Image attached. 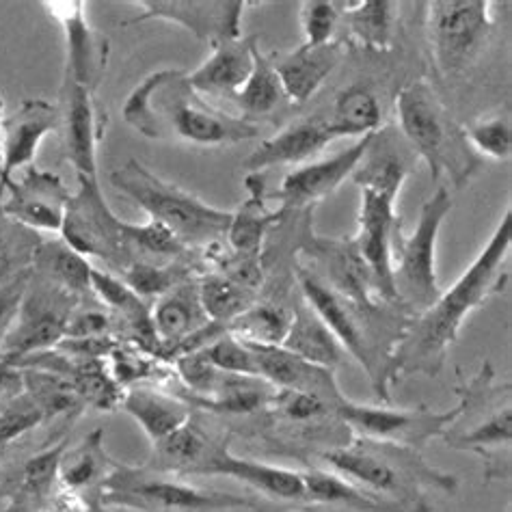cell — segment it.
Wrapping results in <instances>:
<instances>
[{"mask_svg": "<svg viewBox=\"0 0 512 512\" xmlns=\"http://www.w3.org/2000/svg\"><path fill=\"white\" fill-rule=\"evenodd\" d=\"M512 245V214L506 210L484 249L452 288L441 290L439 299L404 325L398 340L387 355L385 387L409 379L413 374L437 376L446 363L448 350L458 340L465 320L487 303L493 294L502 292L508 279L504 264Z\"/></svg>", "mask_w": 512, "mask_h": 512, "instance_id": "obj_1", "label": "cell"}, {"mask_svg": "<svg viewBox=\"0 0 512 512\" xmlns=\"http://www.w3.org/2000/svg\"><path fill=\"white\" fill-rule=\"evenodd\" d=\"M126 124L154 141L223 147L260 137L258 124L214 109L182 70H158L132 89L121 109Z\"/></svg>", "mask_w": 512, "mask_h": 512, "instance_id": "obj_2", "label": "cell"}, {"mask_svg": "<svg viewBox=\"0 0 512 512\" xmlns=\"http://www.w3.org/2000/svg\"><path fill=\"white\" fill-rule=\"evenodd\" d=\"M327 469L350 480L381 500L398 504L409 512H430L424 489L454 493L458 480L437 467H430L422 454L394 443L355 437L346 446L320 454Z\"/></svg>", "mask_w": 512, "mask_h": 512, "instance_id": "obj_3", "label": "cell"}, {"mask_svg": "<svg viewBox=\"0 0 512 512\" xmlns=\"http://www.w3.org/2000/svg\"><path fill=\"white\" fill-rule=\"evenodd\" d=\"M396 113L402 139L426 160L433 180L446 173L456 188L465 186L482 167V158L471 150L463 126L450 117L433 85L413 80L398 91Z\"/></svg>", "mask_w": 512, "mask_h": 512, "instance_id": "obj_4", "label": "cell"}, {"mask_svg": "<svg viewBox=\"0 0 512 512\" xmlns=\"http://www.w3.org/2000/svg\"><path fill=\"white\" fill-rule=\"evenodd\" d=\"M109 180L117 193L134 201L150 221L165 225L188 249H206L227 236L232 212L214 208L184 188L165 182L139 160H128Z\"/></svg>", "mask_w": 512, "mask_h": 512, "instance_id": "obj_5", "label": "cell"}, {"mask_svg": "<svg viewBox=\"0 0 512 512\" xmlns=\"http://www.w3.org/2000/svg\"><path fill=\"white\" fill-rule=\"evenodd\" d=\"M100 504L132 508L141 512H266V502L219 491H206L184 482V478L160 474L150 467L113 463L100 487Z\"/></svg>", "mask_w": 512, "mask_h": 512, "instance_id": "obj_6", "label": "cell"}, {"mask_svg": "<svg viewBox=\"0 0 512 512\" xmlns=\"http://www.w3.org/2000/svg\"><path fill=\"white\" fill-rule=\"evenodd\" d=\"M452 208L448 188L439 186L424 201L413 234L404 236L402 223L396 225L392 236V277L400 307L415 309L420 314L439 299L437 240Z\"/></svg>", "mask_w": 512, "mask_h": 512, "instance_id": "obj_7", "label": "cell"}, {"mask_svg": "<svg viewBox=\"0 0 512 512\" xmlns=\"http://www.w3.org/2000/svg\"><path fill=\"white\" fill-rule=\"evenodd\" d=\"M495 370L487 361L480 372L463 385L480 415L465 428L450 426L441 439L452 450L474 452L487 465L489 478L508 476V454L512 443V409L510 387H495Z\"/></svg>", "mask_w": 512, "mask_h": 512, "instance_id": "obj_8", "label": "cell"}, {"mask_svg": "<svg viewBox=\"0 0 512 512\" xmlns=\"http://www.w3.org/2000/svg\"><path fill=\"white\" fill-rule=\"evenodd\" d=\"M61 238L80 255L100 258L115 271L132 264L126 240V221L106 204L98 178L78 175V191L67 201Z\"/></svg>", "mask_w": 512, "mask_h": 512, "instance_id": "obj_9", "label": "cell"}, {"mask_svg": "<svg viewBox=\"0 0 512 512\" xmlns=\"http://www.w3.org/2000/svg\"><path fill=\"white\" fill-rule=\"evenodd\" d=\"M426 31L441 74L463 72L493 31L489 0H435L426 5Z\"/></svg>", "mask_w": 512, "mask_h": 512, "instance_id": "obj_10", "label": "cell"}, {"mask_svg": "<svg viewBox=\"0 0 512 512\" xmlns=\"http://www.w3.org/2000/svg\"><path fill=\"white\" fill-rule=\"evenodd\" d=\"M78 303L76 296L31 273L18 318L0 346V359L16 363L33 353L57 348Z\"/></svg>", "mask_w": 512, "mask_h": 512, "instance_id": "obj_11", "label": "cell"}, {"mask_svg": "<svg viewBox=\"0 0 512 512\" xmlns=\"http://www.w3.org/2000/svg\"><path fill=\"white\" fill-rule=\"evenodd\" d=\"M458 415H461V404L450 411H433L428 407L389 409L368 407L346 398L338 407V417L355 437L394 443L417 452H422L428 441L446 435Z\"/></svg>", "mask_w": 512, "mask_h": 512, "instance_id": "obj_12", "label": "cell"}, {"mask_svg": "<svg viewBox=\"0 0 512 512\" xmlns=\"http://www.w3.org/2000/svg\"><path fill=\"white\" fill-rule=\"evenodd\" d=\"M296 281H299V288L305 296V305L325 322V327L340 342L344 353H350L353 359L361 363V368L370 376L376 396L383 402H389V394L383 385V363L376 357L374 342L370 340L366 325H363V318L368 314L344 301L338 292H333L305 264H296Z\"/></svg>", "mask_w": 512, "mask_h": 512, "instance_id": "obj_13", "label": "cell"}, {"mask_svg": "<svg viewBox=\"0 0 512 512\" xmlns=\"http://www.w3.org/2000/svg\"><path fill=\"white\" fill-rule=\"evenodd\" d=\"M396 199L398 197L394 195L361 188L359 227L353 238L361 260L372 277L376 299L389 307L400 305L392 277V236L400 223V217L396 214Z\"/></svg>", "mask_w": 512, "mask_h": 512, "instance_id": "obj_14", "label": "cell"}, {"mask_svg": "<svg viewBox=\"0 0 512 512\" xmlns=\"http://www.w3.org/2000/svg\"><path fill=\"white\" fill-rule=\"evenodd\" d=\"M134 5L141 13L128 26L147 20L173 22L210 48L242 37V16L249 7L245 0H137Z\"/></svg>", "mask_w": 512, "mask_h": 512, "instance_id": "obj_15", "label": "cell"}, {"mask_svg": "<svg viewBox=\"0 0 512 512\" xmlns=\"http://www.w3.org/2000/svg\"><path fill=\"white\" fill-rule=\"evenodd\" d=\"M0 184L7 195V199L3 197L7 219L31 232H61L67 201L72 197L61 175L31 165L24 169L20 182L11 178Z\"/></svg>", "mask_w": 512, "mask_h": 512, "instance_id": "obj_16", "label": "cell"}, {"mask_svg": "<svg viewBox=\"0 0 512 512\" xmlns=\"http://www.w3.org/2000/svg\"><path fill=\"white\" fill-rule=\"evenodd\" d=\"M303 253H307L309 258V264H305L309 271L316 273L350 305L366 314L381 312L383 307H387L376 299L372 277L353 238H312Z\"/></svg>", "mask_w": 512, "mask_h": 512, "instance_id": "obj_17", "label": "cell"}, {"mask_svg": "<svg viewBox=\"0 0 512 512\" xmlns=\"http://www.w3.org/2000/svg\"><path fill=\"white\" fill-rule=\"evenodd\" d=\"M65 35L67 74L65 80L96 93L109 63V39L87 24L85 3L80 0H52L44 3Z\"/></svg>", "mask_w": 512, "mask_h": 512, "instance_id": "obj_18", "label": "cell"}, {"mask_svg": "<svg viewBox=\"0 0 512 512\" xmlns=\"http://www.w3.org/2000/svg\"><path fill=\"white\" fill-rule=\"evenodd\" d=\"M370 141L372 134L361 137L348 150H342L331 158L318 160V163H305L303 167L290 171L281 182L279 191L271 195V199L279 201V212L286 214L292 210H303L333 195L359 167Z\"/></svg>", "mask_w": 512, "mask_h": 512, "instance_id": "obj_19", "label": "cell"}, {"mask_svg": "<svg viewBox=\"0 0 512 512\" xmlns=\"http://www.w3.org/2000/svg\"><path fill=\"white\" fill-rule=\"evenodd\" d=\"M199 476L234 478L247 484L251 491L262 495L264 500L292 504V508H301V504L305 502L303 471L251 461V458H240L225 443H217L210 461L201 469Z\"/></svg>", "mask_w": 512, "mask_h": 512, "instance_id": "obj_20", "label": "cell"}, {"mask_svg": "<svg viewBox=\"0 0 512 512\" xmlns=\"http://www.w3.org/2000/svg\"><path fill=\"white\" fill-rule=\"evenodd\" d=\"M249 346L253 350L255 368H258V379L273 389L316 396L331 402L333 407H340L346 400L338 381H335L333 370L314 366L284 346Z\"/></svg>", "mask_w": 512, "mask_h": 512, "instance_id": "obj_21", "label": "cell"}, {"mask_svg": "<svg viewBox=\"0 0 512 512\" xmlns=\"http://www.w3.org/2000/svg\"><path fill=\"white\" fill-rule=\"evenodd\" d=\"M57 128H61L59 106L42 98L24 100L16 113L3 119V126H0V147H3L0 182L11 180L18 169L31 167L39 143L48 132Z\"/></svg>", "mask_w": 512, "mask_h": 512, "instance_id": "obj_22", "label": "cell"}, {"mask_svg": "<svg viewBox=\"0 0 512 512\" xmlns=\"http://www.w3.org/2000/svg\"><path fill=\"white\" fill-rule=\"evenodd\" d=\"M65 154L76 175L98 178V145L104 134L96 93L65 80V111L61 113Z\"/></svg>", "mask_w": 512, "mask_h": 512, "instance_id": "obj_23", "label": "cell"}, {"mask_svg": "<svg viewBox=\"0 0 512 512\" xmlns=\"http://www.w3.org/2000/svg\"><path fill=\"white\" fill-rule=\"evenodd\" d=\"M260 44L258 35L232 39L212 46V55L195 72L186 74L199 96L232 102L236 93L245 87L253 70V50Z\"/></svg>", "mask_w": 512, "mask_h": 512, "instance_id": "obj_24", "label": "cell"}, {"mask_svg": "<svg viewBox=\"0 0 512 512\" xmlns=\"http://www.w3.org/2000/svg\"><path fill=\"white\" fill-rule=\"evenodd\" d=\"M335 139L338 137L331 130L329 117L296 121V124L277 132L275 137L262 141L258 150L247 156L245 169L249 173H262L279 165H305Z\"/></svg>", "mask_w": 512, "mask_h": 512, "instance_id": "obj_25", "label": "cell"}, {"mask_svg": "<svg viewBox=\"0 0 512 512\" xmlns=\"http://www.w3.org/2000/svg\"><path fill=\"white\" fill-rule=\"evenodd\" d=\"M150 318L160 348H171L173 353H180L188 340L212 325L201 307L199 286L193 279L158 296L150 307Z\"/></svg>", "mask_w": 512, "mask_h": 512, "instance_id": "obj_26", "label": "cell"}, {"mask_svg": "<svg viewBox=\"0 0 512 512\" xmlns=\"http://www.w3.org/2000/svg\"><path fill=\"white\" fill-rule=\"evenodd\" d=\"M344 55L346 46L342 42H329L322 46L303 44L284 57L273 55L286 98L294 104H305L333 74Z\"/></svg>", "mask_w": 512, "mask_h": 512, "instance_id": "obj_27", "label": "cell"}, {"mask_svg": "<svg viewBox=\"0 0 512 512\" xmlns=\"http://www.w3.org/2000/svg\"><path fill=\"white\" fill-rule=\"evenodd\" d=\"M303 512H409L398 504L381 500L331 469H307Z\"/></svg>", "mask_w": 512, "mask_h": 512, "instance_id": "obj_28", "label": "cell"}, {"mask_svg": "<svg viewBox=\"0 0 512 512\" xmlns=\"http://www.w3.org/2000/svg\"><path fill=\"white\" fill-rule=\"evenodd\" d=\"M119 409L141 426L152 446L175 433L186 422H191V407L186 400L143 385L126 389Z\"/></svg>", "mask_w": 512, "mask_h": 512, "instance_id": "obj_29", "label": "cell"}, {"mask_svg": "<svg viewBox=\"0 0 512 512\" xmlns=\"http://www.w3.org/2000/svg\"><path fill=\"white\" fill-rule=\"evenodd\" d=\"M91 271L93 266L85 255L72 249L63 238L39 240L35 245L31 273L76 299H85L91 294Z\"/></svg>", "mask_w": 512, "mask_h": 512, "instance_id": "obj_30", "label": "cell"}, {"mask_svg": "<svg viewBox=\"0 0 512 512\" xmlns=\"http://www.w3.org/2000/svg\"><path fill=\"white\" fill-rule=\"evenodd\" d=\"M214 448H217V441H212L193 422H186L163 441L154 443V456L147 467L178 478L199 476Z\"/></svg>", "mask_w": 512, "mask_h": 512, "instance_id": "obj_31", "label": "cell"}, {"mask_svg": "<svg viewBox=\"0 0 512 512\" xmlns=\"http://www.w3.org/2000/svg\"><path fill=\"white\" fill-rule=\"evenodd\" d=\"M245 182L249 199L238 212H232V223H229L225 238L234 255H262L264 236L284 214L266 208L262 173H247Z\"/></svg>", "mask_w": 512, "mask_h": 512, "instance_id": "obj_32", "label": "cell"}, {"mask_svg": "<svg viewBox=\"0 0 512 512\" xmlns=\"http://www.w3.org/2000/svg\"><path fill=\"white\" fill-rule=\"evenodd\" d=\"M281 346L288 348L296 357L327 370L338 368L344 357V348L340 346V342L333 338V333L325 327V322L307 305L292 309V325Z\"/></svg>", "mask_w": 512, "mask_h": 512, "instance_id": "obj_33", "label": "cell"}, {"mask_svg": "<svg viewBox=\"0 0 512 512\" xmlns=\"http://www.w3.org/2000/svg\"><path fill=\"white\" fill-rule=\"evenodd\" d=\"M398 5L389 0H363V3H342L340 22L346 24L350 37L368 50H387L392 46Z\"/></svg>", "mask_w": 512, "mask_h": 512, "instance_id": "obj_34", "label": "cell"}, {"mask_svg": "<svg viewBox=\"0 0 512 512\" xmlns=\"http://www.w3.org/2000/svg\"><path fill=\"white\" fill-rule=\"evenodd\" d=\"M286 93L284 87H281L279 74L275 70L273 57L264 55L260 50V44L253 50V70L251 76L236 96L234 104L242 119H247L253 124V119L271 115L277 106L284 102Z\"/></svg>", "mask_w": 512, "mask_h": 512, "instance_id": "obj_35", "label": "cell"}, {"mask_svg": "<svg viewBox=\"0 0 512 512\" xmlns=\"http://www.w3.org/2000/svg\"><path fill=\"white\" fill-rule=\"evenodd\" d=\"M335 137H368L381 128V104L366 85H350L338 93L329 117Z\"/></svg>", "mask_w": 512, "mask_h": 512, "instance_id": "obj_36", "label": "cell"}, {"mask_svg": "<svg viewBox=\"0 0 512 512\" xmlns=\"http://www.w3.org/2000/svg\"><path fill=\"white\" fill-rule=\"evenodd\" d=\"M292 325V309L275 303H253L238 318L225 327L234 338L258 344V346H281Z\"/></svg>", "mask_w": 512, "mask_h": 512, "instance_id": "obj_37", "label": "cell"}, {"mask_svg": "<svg viewBox=\"0 0 512 512\" xmlns=\"http://www.w3.org/2000/svg\"><path fill=\"white\" fill-rule=\"evenodd\" d=\"M197 286L201 307H204L212 325L227 327L229 322L255 303V292L242 288L225 275H206L204 279L197 281Z\"/></svg>", "mask_w": 512, "mask_h": 512, "instance_id": "obj_38", "label": "cell"}, {"mask_svg": "<svg viewBox=\"0 0 512 512\" xmlns=\"http://www.w3.org/2000/svg\"><path fill=\"white\" fill-rule=\"evenodd\" d=\"M109 463L111 458L106 456L102 448V430H93L76 450L63 452L59 465V480L63 482L67 493L78 495L102 476L104 467Z\"/></svg>", "mask_w": 512, "mask_h": 512, "instance_id": "obj_39", "label": "cell"}, {"mask_svg": "<svg viewBox=\"0 0 512 512\" xmlns=\"http://www.w3.org/2000/svg\"><path fill=\"white\" fill-rule=\"evenodd\" d=\"M126 240L132 255V262L169 264L180 262L188 253V247L175 238L165 225L150 221L145 225L126 223Z\"/></svg>", "mask_w": 512, "mask_h": 512, "instance_id": "obj_40", "label": "cell"}, {"mask_svg": "<svg viewBox=\"0 0 512 512\" xmlns=\"http://www.w3.org/2000/svg\"><path fill=\"white\" fill-rule=\"evenodd\" d=\"M3 197L5 186L0 184V284H5L22 271H29L35 245L39 242V238L31 236V229L5 217Z\"/></svg>", "mask_w": 512, "mask_h": 512, "instance_id": "obj_41", "label": "cell"}, {"mask_svg": "<svg viewBox=\"0 0 512 512\" xmlns=\"http://www.w3.org/2000/svg\"><path fill=\"white\" fill-rule=\"evenodd\" d=\"M119 277L137 292L141 299H158L182 281L191 279V268L180 262L169 264H152V262H132Z\"/></svg>", "mask_w": 512, "mask_h": 512, "instance_id": "obj_42", "label": "cell"}, {"mask_svg": "<svg viewBox=\"0 0 512 512\" xmlns=\"http://www.w3.org/2000/svg\"><path fill=\"white\" fill-rule=\"evenodd\" d=\"M106 359H109L106 366H109L113 379L121 389H130L141 381L160 379V372H165L163 361L134 344L115 346Z\"/></svg>", "mask_w": 512, "mask_h": 512, "instance_id": "obj_43", "label": "cell"}, {"mask_svg": "<svg viewBox=\"0 0 512 512\" xmlns=\"http://www.w3.org/2000/svg\"><path fill=\"white\" fill-rule=\"evenodd\" d=\"M197 353L204 357V361H208L212 368H217L221 372L258 379V368H255L251 346L234 338L232 333L223 331L219 338H214L210 344L197 350Z\"/></svg>", "mask_w": 512, "mask_h": 512, "instance_id": "obj_44", "label": "cell"}, {"mask_svg": "<svg viewBox=\"0 0 512 512\" xmlns=\"http://www.w3.org/2000/svg\"><path fill=\"white\" fill-rule=\"evenodd\" d=\"M467 143L478 156L508 160L512 154V128L506 115L478 119L463 126Z\"/></svg>", "mask_w": 512, "mask_h": 512, "instance_id": "obj_45", "label": "cell"}, {"mask_svg": "<svg viewBox=\"0 0 512 512\" xmlns=\"http://www.w3.org/2000/svg\"><path fill=\"white\" fill-rule=\"evenodd\" d=\"M44 420V411L26 392L0 400V446H7Z\"/></svg>", "mask_w": 512, "mask_h": 512, "instance_id": "obj_46", "label": "cell"}, {"mask_svg": "<svg viewBox=\"0 0 512 512\" xmlns=\"http://www.w3.org/2000/svg\"><path fill=\"white\" fill-rule=\"evenodd\" d=\"M268 407H273L281 420L290 424L316 422L327 415L338 417V407H333L331 402L301 392H284V389H275L271 400H268Z\"/></svg>", "mask_w": 512, "mask_h": 512, "instance_id": "obj_47", "label": "cell"}, {"mask_svg": "<svg viewBox=\"0 0 512 512\" xmlns=\"http://www.w3.org/2000/svg\"><path fill=\"white\" fill-rule=\"evenodd\" d=\"M342 16V3L331 0H305L299 9V22L305 35V44L322 46L333 42V33L338 29Z\"/></svg>", "mask_w": 512, "mask_h": 512, "instance_id": "obj_48", "label": "cell"}, {"mask_svg": "<svg viewBox=\"0 0 512 512\" xmlns=\"http://www.w3.org/2000/svg\"><path fill=\"white\" fill-rule=\"evenodd\" d=\"M113 320L106 314L104 305L96 299V305L74 307V312L67 320L63 340H87V338H104L111 335Z\"/></svg>", "mask_w": 512, "mask_h": 512, "instance_id": "obj_49", "label": "cell"}, {"mask_svg": "<svg viewBox=\"0 0 512 512\" xmlns=\"http://www.w3.org/2000/svg\"><path fill=\"white\" fill-rule=\"evenodd\" d=\"M63 452H65V443L33 456L31 461L26 463L24 467L26 491H31L33 495H39V497L50 491L52 482H55V478H59V465H61Z\"/></svg>", "mask_w": 512, "mask_h": 512, "instance_id": "obj_50", "label": "cell"}, {"mask_svg": "<svg viewBox=\"0 0 512 512\" xmlns=\"http://www.w3.org/2000/svg\"><path fill=\"white\" fill-rule=\"evenodd\" d=\"M31 281V268L29 271H22L20 275L11 277L5 284H0V346H3L7 333L11 331L13 322L18 318L22 299L29 288Z\"/></svg>", "mask_w": 512, "mask_h": 512, "instance_id": "obj_51", "label": "cell"}, {"mask_svg": "<svg viewBox=\"0 0 512 512\" xmlns=\"http://www.w3.org/2000/svg\"><path fill=\"white\" fill-rule=\"evenodd\" d=\"M24 392V372L16 363L0 359V400Z\"/></svg>", "mask_w": 512, "mask_h": 512, "instance_id": "obj_52", "label": "cell"}, {"mask_svg": "<svg viewBox=\"0 0 512 512\" xmlns=\"http://www.w3.org/2000/svg\"><path fill=\"white\" fill-rule=\"evenodd\" d=\"M3 113H5V102L0 98V126H3ZM0 165H3V147H0Z\"/></svg>", "mask_w": 512, "mask_h": 512, "instance_id": "obj_53", "label": "cell"}, {"mask_svg": "<svg viewBox=\"0 0 512 512\" xmlns=\"http://www.w3.org/2000/svg\"><path fill=\"white\" fill-rule=\"evenodd\" d=\"M89 512H106V510H104V506H102V504H98V506H91V508H89Z\"/></svg>", "mask_w": 512, "mask_h": 512, "instance_id": "obj_54", "label": "cell"}, {"mask_svg": "<svg viewBox=\"0 0 512 512\" xmlns=\"http://www.w3.org/2000/svg\"><path fill=\"white\" fill-rule=\"evenodd\" d=\"M3 450H5V446H0V456H3Z\"/></svg>", "mask_w": 512, "mask_h": 512, "instance_id": "obj_55", "label": "cell"}]
</instances>
